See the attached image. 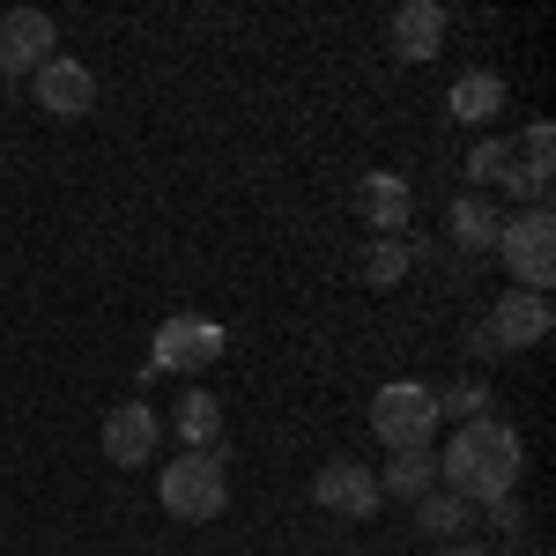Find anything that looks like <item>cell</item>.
<instances>
[{
    "label": "cell",
    "instance_id": "6da1fadb",
    "mask_svg": "<svg viewBox=\"0 0 556 556\" xmlns=\"http://www.w3.org/2000/svg\"><path fill=\"white\" fill-rule=\"evenodd\" d=\"M519 468H527L519 430L497 424V416H468V424L453 430L445 460H438V482H445L453 497H468V505H490V497H513Z\"/></svg>",
    "mask_w": 556,
    "mask_h": 556
},
{
    "label": "cell",
    "instance_id": "7a4b0ae2",
    "mask_svg": "<svg viewBox=\"0 0 556 556\" xmlns=\"http://www.w3.org/2000/svg\"><path fill=\"white\" fill-rule=\"evenodd\" d=\"M156 497H164L172 519L201 527V519H223V505H230V475H223L215 453H178L172 468L156 475Z\"/></svg>",
    "mask_w": 556,
    "mask_h": 556
},
{
    "label": "cell",
    "instance_id": "3957f363",
    "mask_svg": "<svg viewBox=\"0 0 556 556\" xmlns=\"http://www.w3.org/2000/svg\"><path fill=\"white\" fill-rule=\"evenodd\" d=\"M371 430H379L386 453H424L430 430H438V393L416 379H393L371 393Z\"/></svg>",
    "mask_w": 556,
    "mask_h": 556
},
{
    "label": "cell",
    "instance_id": "277c9868",
    "mask_svg": "<svg viewBox=\"0 0 556 556\" xmlns=\"http://www.w3.org/2000/svg\"><path fill=\"white\" fill-rule=\"evenodd\" d=\"M497 253H505V267H513V282L519 290H549L556 282V223H549V208H527V215H513L505 230H497Z\"/></svg>",
    "mask_w": 556,
    "mask_h": 556
},
{
    "label": "cell",
    "instance_id": "5b68a950",
    "mask_svg": "<svg viewBox=\"0 0 556 556\" xmlns=\"http://www.w3.org/2000/svg\"><path fill=\"white\" fill-rule=\"evenodd\" d=\"M215 356H223V327L201 319V312H172L149 342V371H201Z\"/></svg>",
    "mask_w": 556,
    "mask_h": 556
},
{
    "label": "cell",
    "instance_id": "8992f818",
    "mask_svg": "<svg viewBox=\"0 0 556 556\" xmlns=\"http://www.w3.org/2000/svg\"><path fill=\"white\" fill-rule=\"evenodd\" d=\"M52 52H60V30H52L45 8H8V15H0V75L30 83Z\"/></svg>",
    "mask_w": 556,
    "mask_h": 556
},
{
    "label": "cell",
    "instance_id": "52a82bcc",
    "mask_svg": "<svg viewBox=\"0 0 556 556\" xmlns=\"http://www.w3.org/2000/svg\"><path fill=\"white\" fill-rule=\"evenodd\" d=\"M312 505L342 513V519H371L386 497H379V475L364 468V460H327V468L312 475Z\"/></svg>",
    "mask_w": 556,
    "mask_h": 556
},
{
    "label": "cell",
    "instance_id": "ba28073f",
    "mask_svg": "<svg viewBox=\"0 0 556 556\" xmlns=\"http://www.w3.org/2000/svg\"><path fill=\"white\" fill-rule=\"evenodd\" d=\"M30 89H38V112H52V119H83V112H97V75H89L83 60H45L38 75H30Z\"/></svg>",
    "mask_w": 556,
    "mask_h": 556
},
{
    "label": "cell",
    "instance_id": "9c48e42d",
    "mask_svg": "<svg viewBox=\"0 0 556 556\" xmlns=\"http://www.w3.org/2000/svg\"><path fill=\"white\" fill-rule=\"evenodd\" d=\"M156 430H164V416L141 408V401L112 408V416H104V460H112V468H141V460H156Z\"/></svg>",
    "mask_w": 556,
    "mask_h": 556
},
{
    "label": "cell",
    "instance_id": "30bf717a",
    "mask_svg": "<svg viewBox=\"0 0 556 556\" xmlns=\"http://www.w3.org/2000/svg\"><path fill=\"white\" fill-rule=\"evenodd\" d=\"M356 208H364V223H371L379 238H401V230H408V215H416V193H408V178H401V172H364Z\"/></svg>",
    "mask_w": 556,
    "mask_h": 556
},
{
    "label": "cell",
    "instance_id": "8fae6325",
    "mask_svg": "<svg viewBox=\"0 0 556 556\" xmlns=\"http://www.w3.org/2000/svg\"><path fill=\"white\" fill-rule=\"evenodd\" d=\"M549 327H556V312L549 298H497V312H490V342L497 349H534V342H549Z\"/></svg>",
    "mask_w": 556,
    "mask_h": 556
},
{
    "label": "cell",
    "instance_id": "7c38bea8",
    "mask_svg": "<svg viewBox=\"0 0 556 556\" xmlns=\"http://www.w3.org/2000/svg\"><path fill=\"white\" fill-rule=\"evenodd\" d=\"M386 38H393V60H408V67H416V60H438V45H445V8H438V0H408Z\"/></svg>",
    "mask_w": 556,
    "mask_h": 556
},
{
    "label": "cell",
    "instance_id": "4fadbf2b",
    "mask_svg": "<svg viewBox=\"0 0 556 556\" xmlns=\"http://www.w3.org/2000/svg\"><path fill=\"white\" fill-rule=\"evenodd\" d=\"M505 186H519L534 208L549 201V186H556V127H549V119H534V127L519 134V172L505 178Z\"/></svg>",
    "mask_w": 556,
    "mask_h": 556
},
{
    "label": "cell",
    "instance_id": "5bb4252c",
    "mask_svg": "<svg viewBox=\"0 0 556 556\" xmlns=\"http://www.w3.org/2000/svg\"><path fill=\"white\" fill-rule=\"evenodd\" d=\"M497 112H505V83H497V75H482V67L460 75L453 97H445V119H453V127H482V119H497Z\"/></svg>",
    "mask_w": 556,
    "mask_h": 556
},
{
    "label": "cell",
    "instance_id": "9a60e30c",
    "mask_svg": "<svg viewBox=\"0 0 556 556\" xmlns=\"http://www.w3.org/2000/svg\"><path fill=\"white\" fill-rule=\"evenodd\" d=\"M438 490V460H430V445L424 453H393V468L379 475V497H401V505H416V497H430Z\"/></svg>",
    "mask_w": 556,
    "mask_h": 556
},
{
    "label": "cell",
    "instance_id": "2e32d148",
    "mask_svg": "<svg viewBox=\"0 0 556 556\" xmlns=\"http://www.w3.org/2000/svg\"><path fill=\"white\" fill-rule=\"evenodd\" d=\"M497 230H505V215L490 208L482 193H468V201H453V238H460L468 253H497Z\"/></svg>",
    "mask_w": 556,
    "mask_h": 556
},
{
    "label": "cell",
    "instance_id": "e0dca14e",
    "mask_svg": "<svg viewBox=\"0 0 556 556\" xmlns=\"http://www.w3.org/2000/svg\"><path fill=\"white\" fill-rule=\"evenodd\" d=\"M468 497H453V490H430V497H416V527L424 534H438V542H453V534H468Z\"/></svg>",
    "mask_w": 556,
    "mask_h": 556
},
{
    "label": "cell",
    "instance_id": "ac0fdd59",
    "mask_svg": "<svg viewBox=\"0 0 556 556\" xmlns=\"http://www.w3.org/2000/svg\"><path fill=\"white\" fill-rule=\"evenodd\" d=\"M178 438H186V445H193V453H208L215 445V430H223V408H215L208 393H186V401H178Z\"/></svg>",
    "mask_w": 556,
    "mask_h": 556
},
{
    "label": "cell",
    "instance_id": "d6986e66",
    "mask_svg": "<svg viewBox=\"0 0 556 556\" xmlns=\"http://www.w3.org/2000/svg\"><path fill=\"white\" fill-rule=\"evenodd\" d=\"M513 172H519L513 141H475V149H468V178H475V186H505Z\"/></svg>",
    "mask_w": 556,
    "mask_h": 556
},
{
    "label": "cell",
    "instance_id": "ffe728a7",
    "mask_svg": "<svg viewBox=\"0 0 556 556\" xmlns=\"http://www.w3.org/2000/svg\"><path fill=\"white\" fill-rule=\"evenodd\" d=\"M401 275H408V245H401V238H379V245L364 253V282H371V290H393Z\"/></svg>",
    "mask_w": 556,
    "mask_h": 556
},
{
    "label": "cell",
    "instance_id": "44dd1931",
    "mask_svg": "<svg viewBox=\"0 0 556 556\" xmlns=\"http://www.w3.org/2000/svg\"><path fill=\"white\" fill-rule=\"evenodd\" d=\"M482 401H490V386H482V379H460L453 393H438V416H453V408H460V416H475Z\"/></svg>",
    "mask_w": 556,
    "mask_h": 556
},
{
    "label": "cell",
    "instance_id": "7402d4cb",
    "mask_svg": "<svg viewBox=\"0 0 556 556\" xmlns=\"http://www.w3.org/2000/svg\"><path fill=\"white\" fill-rule=\"evenodd\" d=\"M490 519H497V534H519V497H490Z\"/></svg>",
    "mask_w": 556,
    "mask_h": 556
},
{
    "label": "cell",
    "instance_id": "603a6c76",
    "mask_svg": "<svg viewBox=\"0 0 556 556\" xmlns=\"http://www.w3.org/2000/svg\"><path fill=\"white\" fill-rule=\"evenodd\" d=\"M445 556H482V542H445Z\"/></svg>",
    "mask_w": 556,
    "mask_h": 556
}]
</instances>
